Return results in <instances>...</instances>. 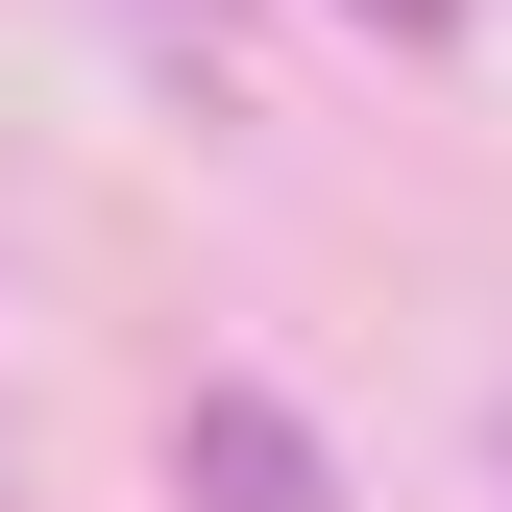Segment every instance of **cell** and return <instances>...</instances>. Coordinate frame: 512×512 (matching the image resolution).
Returning a JSON list of instances; mask_svg holds the SVG:
<instances>
[{
    "label": "cell",
    "instance_id": "cell-1",
    "mask_svg": "<svg viewBox=\"0 0 512 512\" xmlns=\"http://www.w3.org/2000/svg\"><path fill=\"white\" fill-rule=\"evenodd\" d=\"M171 488H196V512H317V439L269 391H196V415H171Z\"/></svg>",
    "mask_w": 512,
    "mask_h": 512
},
{
    "label": "cell",
    "instance_id": "cell-2",
    "mask_svg": "<svg viewBox=\"0 0 512 512\" xmlns=\"http://www.w3.org/2000/svg\"><path fill=\"white\" fill-rule=\"evenodd\" d=\"M391 25H439V0H391Z\"/></svg>",
    "mask_w": 512,
    "mask_h": 512
}]
</instances>
